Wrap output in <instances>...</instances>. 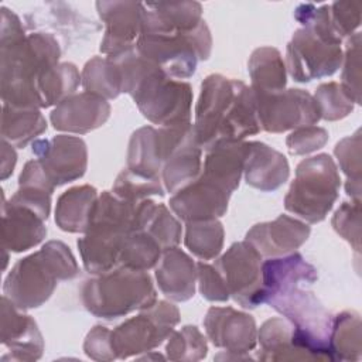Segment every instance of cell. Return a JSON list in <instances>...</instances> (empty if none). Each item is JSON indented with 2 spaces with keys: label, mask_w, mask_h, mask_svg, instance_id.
<instances>
[{
  "label": "cell",
  "mask_w": 362,
  "mask_h": 362,
  "mask_svg": "<svg viewBox=\"0 0 362 362\" xmlns=\"http://www.w3.org/2000/svg\"><path fill=\"white\" fill-rule=\"evenodd\" d=\"M99 18L105 24L100 52L107 55L136 45L141 33L144 4L136 1H96Z\"/></svg>",
  "instance_id": "obj_16"
},
{
  "label": "cell",
  "mask_w": 362,
  "mask_h": 362,
  "mask_svg": "<svg viewBox=\"0 0 362 362\" xmlns=\"http://www.w3.org/2000/svg\"><path fill=\"white\" fill-rule=\"evenodd\" d=\"M161 253V246L148 233L133 230L126 235L122 243L119 266L147 272L156 267Z\"/></svg>",
  "instance_id": "obj_37"
},
{
  "label": "cell",
  "mask_w": 362,
  "mask_h": 362,
  "mask_svg": "<svg viewBox=\"0 0 362 362\" xmlns=\"http://www.w3.org/2000/svg\"><path fill=\"white\" fill-rule=\"evenodd\" d=\"M314 99L318 105L321 119L335 122L346 117L354 110V100L338 82L321 83L315 89Z\"/></svg>",
  "instance_id": "obj_41"
},
{
  "label": "cell",
  "mask_w": 362,
  "mask_h": 362,
  "mask_svg": "<svg viewBox=\"0 0 362 362\" xmlns=\"http://www.w3.org/2000/svg\"><path fill=\"white\" fill-rule=\"evenodd\" d=\"M197 274H198V287L204 298L208 301H218L223 303L229 300L228 287L216 270L214 264H208L205 262L197 263Z\"/></svg>",
  "instance_id": "obj_46"
},
{
  "label": "cell",
  "mask_w": 362,
  "mask_h": 362,
  "mask_svg": "<svg viewBox=\"0 0 362 362\" xmlns=\"http://www.w3.org/2000/svg\"><path fill=\"white\" fill-rule=\"evenodd\" d=\"M197 141L208 150L219 140H243L260 132L256 95L245 82L221 74L208 75L201 83L192 123Z\"/></svg>",
  "instance_id": "obj_1"
},
{
  "label": "cell",
  "mask_w": 362,
  "mask_h": 362,
  "mask_svg": "<svg viewBox=\"0 0 362 362\" xmlns=\"http://www.w3.org/2000/svg\"><path fill=\"white\" fill-rule=\"evenodd\" d=\"M361 199L342 202L332 216L334 230L344 238L355 252L361 249Z\"/></svg>",
  "instance_id": "obj_43"
},
{
  "label": "cell",
  "mask_w": 362,
  "mask_h": 362,
  "mask_svg": "<svg viewBox=\"0 0 362 362\" xmlns=\"http://www.w3.org/2000/svg\"><path fill=\"white\" fill-rule=\"evenodd\" d=\"M54 189L55 185L48 178L41 163L37 158L30 160L18 177V189L10 201L35 211L47 221L51 212V195Z\"/></svg>",
  "instance_id": "obj_27"
},
{
  "label": "cell",
  "mask_w": 362,
  "mask_h": 362,
  "mask_svg": "<svg viewBox=\"0 0 362 362\" xmlns=\"http://www.w3.org/2000/svg\"><path fill=\"white\" fill-rule=\"evenodd\" d=\"M262 361H305V356L293 344V325L286 318H270L257 329Z\"/></svg>",
  "instance_id": "obj_29"
},
{
  "label": "cell",
  "mask_w": 362,
  "mask_h": 362,
  "mask_svg": "<svg viewBox=\"0 0 362 362\" xmlns=\"http://www.w3.org/2000/svg\"><path fill=\"white\" fill-rule=\"evenodd\" d=\"M286 49V69L296 82L334 75L342 64V40L331 25L325 6H313L301 18Z\"/></svg>",
  "instance_id": "obj_5"
},
{
  "label": "cell",
  "mask_w": 362,
  "mask_h": 362,
  "mask_svg": "<svg viewBox=\"0 0 362 362\" xmlns=\"http://www.w3.org/2000/svg\"><path fill=\"white\" fill-rule=\"evenodd\" d=\"M3 105L41 109L37 95L40 75L59 64L61 48L49 33H31L0 42Z\"/></svg>",
  "instance_id": "obj_2"
},
{
  "label": "cell",
  "mask_w": 362,
  "mask_h": 362,
  "mask_svg": "<svg viewBox=\"0 0 362 362\" xmlns=\"http://www.w3.org/2000/svg\"><path fill=\"white\" fill-rule=\"evenodd\" d=\"M230 194L201 174L173 194L170 208L182 222L218 219L226 214Z\"/></svg>",
  "instance_id": "obj_17"
},
{
  "label": "cell",
  "mask_w": 362,
  "mask_h": 362,
  "mask_svg": "<svg viewBox=\"0 0 362 362\" xmlns=\"http://www.w3.org/2000/svg\"><path fill=\"white\" fill-rule=\"evenodd\" d=\"M136 230L148 233L163 250L175 247L181 242L182 226L164 204L143 199L139 204Z\"/></svg>",
  "instance_id": "obj_28"
},
{
  "label": "cell",
  "mask_w": 362,
  "mask_h": 362,
  "mask_svg": "<svg viewBox=\"0 0 362 362\" xmlns=\"http://www.w3.org/2000/svg\"><path fill=\"white\" fill-rule=\"evenodd\" d=\"M143 4L144 11L141 21V33L189 31L204 21L202 6L198 1Z\"/></svg>",
  "instance_id": "obj_25"
},
{
  "label": "cell",
  "mask_w": 362,
  "mask_h": 362,
  "mask_svg": "<svg viewBox=\"0 0 362 362\" xmlns=\"http://www.w3.org/2000/svg\"><path fill=\"white\" fill-rule=\"evenodd\" d=\"M47 235L45 219L35 211L3 198L1 209V243L3 249L14 253L25 252Z\"/></svg>",
  "instance_id": "obj_21"
},
{
  "label": "cell",
  "mask_w": 362,
  "mask_h": 362,
  "mask_svg": "<svg viewBox=\"0 0 362 362\" xmlns=\"http://www.w3.org/2000/svg\"><path fill=\"white\" fill-rule=\"evenodd\" d=\"M156 280L160 291L173 301H188L195 294L197 264L181 249L163 250L156 264Z\"/></svg>",
  "instance_id": "obj_22"
},
{
  "label": "cell",
  "mask_w": 362,
  "mask_h": 362,
  "mask_svg": "<svg viewBox=\"0 0 362 362\" xmlns=\"http://www.w3.org/2000/svg\"><path fill=\"white\" fill-rule=\"evenodd\" d=\"M47 130V120L40 109H25L3 105L1 139L17 148H24L30 141Z\"/></svg>",
  "instance_id": "obj_31"
},
{
  "label": "cell",
  "mask_w": 362,
  "mask_h": 362,
  "mask_svg": "<svg viewBox=\"0 0 362 362\" xmlns=\"http://www.w3.org/2000/svg\"><path fill=\"white\" fill-rule=\"evenodd\" d=\"M81 83L86 92L106 100L116 99L122 93L120 71L107 57L90 58L82 69Z\"/></svg>",
  "instance_id": "obj_35"
},
{
  "label": "cell",
  "mask_w": 362,
  "mask_h": 362,
  "mask_svg": "<svg viewBox=\"0 0 362 362\" xmlns=\"http://www.w3.org/2000/svg\"><path fill=\"white\" fill-rule=\"evenodd\" d=\"M361 318L355 311H342L332 317L329 349L334 361L361 359Z\"/></svg>",
  "instance_id": "obj_34"
},
{
  "label": "cell",
  "mask_w": 362,
  "mask_h": 362,
  "mask_svg": "<svg viewBox=\"0 0 362 362\" xmlns=\"http://www.w3.org/2000/svg\"><path fill=\"white\" fill-rule=\"evenodd\" d=\"M130 96L141 115L160 127L191 122V85L170 78L157 65L143 75Z\"/></svg>",
  "instance_id": "obj_9"
},
{
  "label": "cell",
  "mask_w": 362,
  "mask_h": 362,
  "mask_svg": "<svg viewBox=\"0 0 362 362\" xmlns=\"http://www.w3.org/2000/svg\"><path fill=\"white\" fill-rule=\"evenodd\" d=\"M310 226L288 215H279L274 221L262 222L252 226L245 240H247L262 257H279L296 252L310 236Z\"/></svg>",
  "instance_id": "obj_20"
},
{
  "label": "cell",
  "mask_w": 362,
  "mask_h": 362,
  "mask_svg": "<svg viewBox=\"0 0 362 362\" xmlns=\"http://www.w3.org/2000/svg\"><path fill=\"white\" fill-rule=\"evenodd\" d=\"M223 226L218 219L187 222L184 243L201 260L216 259L223 247Z\"/></svg>",
  "instance_id": "obj_36"
},
{
  "label": "cell",
  "mask_w": 362,
  "mask_h": 362,
  "mask_svg": "<svg viewBox=\"0 0 362 362\" xmlns=\"http://www.w3.org/2000/svg\"><path fill=\"white\" fill-rule=\"evenodd\" d=\"M139 202L127 201L112 191H103L95 204L92 219L76 245L85 270L95 276L119 267L122 243L136 230Z\"/></svg>",
  "instance_id": "obj_4"
},
{
  "label": "cell",
  "mask_w": 362,
  "mask_h": 362,
  "mask_svg": "<svg viewBox=\"0 0 362 362\" xmlns=\"http://www.w3.org/2000/svg\"><path fill=\"white\" fill-rule=\"evenodd\" d=\"M17 163V154L14 146L1 139V180H7Z\"/></svg>",
  "instance_id": "obj_48"
},
{
  "label": "cell",
  "mask_w": 362,
  "mask_h": 362,
  "mask_svg": "<svg viewBox=\"0 0 362 362\" xmlns=\"http://www.w3.org/2000/svg\"><path fill=\"white\" fill-rule=\"evenodd\" d=\"M205 337L195 325H185L173 331L165 345L167 358L171 361H199L206 356Z\"/></svg>",
  "instance_id": "obj_39"
},
{
  "label": "cell",
  "mask_w": 362,
  "mask_h": 362,
  "mask_svg": "<svg viewBox=\"0 0 362 362\" xmlns=\"http://www.w3.org/2000/svg\"><path fill=\"white\" fill-rule=\"evenodd\" d=\"M79 296L88 313L105 320L141 311L157 301L150 274L123 266L85 280Z\"/></svg>",
  "instance_id": "obj_6"
},
{
  "label": "cell",
  "mask_w": 362,
  "mask_h": 362,
  "mask_svg": "<svg viewBox=\"0 0 362 362\" xmlns=\"http://www.w3.org/2000/svg\"><path fill=\"white\" fill-rule=\"evenodd\" d=\"M262 255L247 242H235L215 260L229 296L243 308H256L263 304Z\"/></svg>",
  "instance_id": "obj_12"
},
{
  "label": "cell",
  "mask_w": 362,
  "mask_h": 362,
  "mask_svg": "<svg viewBox=\"0 0 362 362\" xmlns=\"http://www.w3.org/2000/svg\"><path fill=\"white\" fill-rule=\"evenodd\" d=\"M212 37L205 21L189 31L141 33L136 41L137 52L174 79H188L199 61L211 55Z\"/></svg>",
  "instance_id": "obj_8"
},
{
  "label": "cell",
  "mask_w": 362,
  "mask_h": 362,
  "mask_svg": "<svg viewBox=\"0 0 362 362\" xmlns=\"http://www.w3.org/2000/svg\"><path fill=\"white\" fill-rule=\"evenodd\" d=\"M334 154L338 165L346 175L345 191L352 199L361 197V132L348 136L337 143Z\"/></svg>",
  "instance_id": "obj_38"
},
{
  "label": "cell",
  "mask_w": 362,
  "mask_h": 362,
  "mask_svg": "<svg viewBox=\"0 0 362 362\" xmlns=\"http://www.w3.org/2000/svg\"><path fill=\"white\" fill-rule=\"evenodd\" d=\"M78 274L71 249L61 240H49L16 262L4 280L3 296L18 310L38 308L52 296L58 281L72 280Z\"/></svg>",
  "instance_id": "obj_3"
},
{
  "label": "cell",
  "mask_w": 362,
  "mask_h": 362,
  "mask_svg": "<svg viewBox=\"0 0 362 362\" xmlns=\"http://www.w3.org/2000/svg\"><path fill=\"white\" fill-rule=\"evenodd\" d=\"M341 188L338 167L331 156L321 153L298 163L286 197V211L308 223L324 221Z\"/></svg>",
  "instance_id": "obj_7"
},
{
  "label": "cell",
  "mask_w": 362,
  "mask_h": 362,
  "mask_svg": "<svg viewBox=\"0 0 362 362\" xmlns=\"http://www.w3.org/2000/svg\"><path fill=\"white\" fill-rule=\"evenodd\" d=\"M98 191L92 185H78L64 191L55 205L57 226L69 233H85L89 228Z\"/></svg>",
  "instance_id": "obj_26"
},
{
  "label": "cell",
  "mask_w": 362,
  "mask_h": 362,
  "mask_svg": "<svg viewBox=\"0 0 362 362\" xmlns=\"http://www.w3.org/2000/svg\"><path fill=\"white\" fill-rule=\"evenodd\" d=\"M1 344L8 349V355L1 359L35 361L44 351L42 335L31 315L21 314L7 298L1 297Z\"/></svg>",
  "instance_id": "obj_19"
},
{
  "label": "cell",
  "mask_w": 362,
  "mask_h": 362,
  "mask_svg": "<svg viewBox=\"0 0 362 362\" xmlns=\"http://www.w3.org/2000/svg\"><path fill=\"white\" fill-rule=\"evenodd\" d=\"M328 141V132L318 126H304L293 130L287 139L286 144L293 156H304L314 153L325 146Z\"/></svg>",
  "instance_id": "obj_44"
},
{
  "label": "cell",
  "mask_w": 362,
  "mask_h": 362,
  "mask_svg": "<svg viewBox=\"0 0 362 362\" xmlns=\"http://www.w3.org/2000/svg\"><path fill=\"white\" fill-rule=\"evenodd\" d=\"M110 329L103 325H95L86 335L83 342L85 354L95 361H113L116 355L112 348Z\"/></svg>",
  "instance_id": "obj_47"
},
{
  "label": "cell",
  "mask_w": 362,
  "mask_h": 362,
  "mask_svg": "<svg viewBox=\"0 0 362 362\" xmlns=\"http://www.w3.org/2000/svg\"><path fill=\"white\" fill-rule=\"evenodd\" d=\"M361 1H335L329 4L331 24L337 35L349 38L361 24Z\"/></svg>",
  "instance_id": "obj_45"
},
{
  "label": "cell",
  "mask_w": 362,
  "mask_h": 362,
  "mask_svg": "<svg viewBox=\"0 0 362 362\" xmlns=\"http://www.w3.org/2000/svg\"><path fill=\"white\" fill-rule=\"evenodd\" d=\"M127 168L146 177L161 180V163L158 156V133L153 126L137 129L127 147Z\"/></svg>",
  "instance_id": "obj_32"
},
{
  "label": "cell",
  "mask_w": 362,
  "mask_h": 362,
  "mask_svg": "<svg viewBox=\"0 0 362 362\" xmlns=\"http://www.w3.org/2000/svg\"><path fill=\"white\" fill-rule=\"evenodd\" d=\"M243 175L247 185L270 192L279 189L288 180L290 167L280 151L262 141H249Z\"/></svg>",
  "instance_id": "obj_23"
},
{
  "label": "cell",
  "mask_w": 362,
  "mask_h": 362,
  "mask_svg": "<svg viewBox=\"0 0 362 362\" xmlns=\"http://www.w3.org/2000/svg\"><path fill=\"white\" fill-rule=\"evenodd\" d=\"M247 72L255 92L273 93L286 88V64L279 49L273 47L256 48L249 58Z\"/></svg>",
  "instance_id": "obj_30"
},
{
  "label": "cell",
  "mask_w": 362,
  "mask_h": 362,
  "mask_svg": "<svg viewBox=\"0 0 362 362\" xmlns=\"http://www.w3.org/2000/svg\"><path fill=\"white\" fill-rule=\"evenodd\" d=\"M178 322L180 311L174 304L165 300L156 301L148 308L141 310L139 315L126 320L110 332L116 358L126 359L153 351L164 339H168Z\"/></svg>",
  "instance_id": "obj_10"
},
{
  "label": "cell",
  "mask_w": 362,
  "mask_h": 362,
  "mask_svg": "<svg viewBox=\"0 0 362 362\" xmlns=\"http://www.w3.org/2000/svg\"><path fill=\"white\" fill-rule=\"evenodd\" d=\"M164 185L160 178H151L123 168L115 180L112 192L127 201H143L150 195H164Z\"/></svg>",
  "instance_id": "obj_40"
},
{
  "label": "cell",
  "mask_w": 362,
  "mask_h": 362,
  "mask_svg": "<svg viewBox=\"0 0 362 362\" xmlns=\"http://www.w3.org/2000/svg\"><path fill=\"white\" fill-rule=\"evenodd\" d=\"M79 83V71L71 62H61L44 71L37 81V95L41 109L57 106L59 102L74 95Z\"/></svg>",
  "instance_id": "obj_33"
},
{
  "label": "cell",
  "mask_w": 362,
  "mask_h": 362,
  "mask_svg": "<svg viewBox=\"0 0 362 362\" xmlns=\"http://www.w3.org/2000/svg\"><path fill=\"white\" fill-rule=\"evenodd\" d=\"M158 156L164 189L175 194L198 178L202 170V148L192 123L158 127Z\"/></svg>",
  "instance_id": "obj_11"
},
{
  "label": "cell",
  "mask_w": 362,
  "mask_h": 362,
  "mask_svg": "<svg viewBox=\"0 0 362 362\" xmlns=\"http://www.w3.org/2000/svg\"><path fill=\"white\" fill-rule=\"evenodd\" d=\"M109 116V102L95 93L83 90L59 102L52 109L49 120L55 130L85 134L103 126Z\"/></svg>",
  "instance_id": "obj_18"
},
{
  "label": "cell",
  "mask_w": 362,
  "mask_h": 362,
  "mask_svg": "<svg viewBox=\"0 0 362 362\" xmlns=\"http://www.w3.org/2000/svg\"><path fill=\"white\" fill-rule=\"evenodd\" d=\"M249 141L219 140L206 150L201 175L232 194L240 182Z\"/></svg>",
  "instance_id": "obj_24"
},
{
  "label": "cell",
  "mask_w": 362,
  "mask_h": 362,
  "mask_svg": "<svg viewBox=\"0 0 362 362\" xmlns=\"http://www.w3.org/2000/svg\"><path fill=\"white\" fill-rule=\"evenodd\" d=\"M260 130L284 133L304 126H314L320 119L318 105L304 89H283L273 93L255 92Z\"/></svg>",
  "instance_id": "obj_13"
},
{
  "label": "cell",
  "mask_w": 362,
  "mask_h": 362,
  "mask_svg": "<svg viewBox=\"0 0 362 362\" xmlns=\"http://www.w3.org/2000/svg\"><path fill=\"white\" fill-rule=\"evenodd\" d=\"M33 153L55 187L83 177L88 165L86 144L81 137L58 134L33 141Z\"/></svg>",
  "instance_id": "obj_14"
},
{
  "label": "cell",
  "mask_w": 362,
  "mask_h": 362,
  "mask_svg": "<svg viewBox=\"0 0 362 362\" xmlns=\"http://www.w3.org/2000/svg\"><path fill=\"white\" fill-rule=\"evenodd\" d=\"M361 34H352L346 41L345 55L342 58L341 85L349 93L352 100L361 103Z\"/></svg>",
  "instance_id": "obj_42"
},
{
  "label": "cell",
  "mask_w": 362,
  "mask_h": 362,
  "mask_svg": "<svg viewBox=\"0 0 362 362\" xmlns=\"http://www.w3.org/2000/svg\"><path fill=\"white\" fill-rule=\"evenodd\" d=\"M208 338L216 348H222L233 358H247L257 344L256 321L250 314L232 307H211L204 318Z\"/></svg>",
  "instance_id": "obj_15"
}]
</instances>
